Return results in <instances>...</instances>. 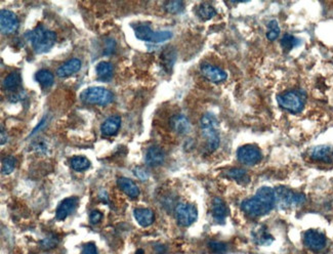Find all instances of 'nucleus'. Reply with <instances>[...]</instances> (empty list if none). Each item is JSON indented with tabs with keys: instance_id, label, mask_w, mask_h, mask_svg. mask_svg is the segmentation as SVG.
<instances>
[{
	"instance_id": "1",
	"label": "nucleus",
	"mask_w": 333,
	"mask_h": 254,
	"mask_svg": "<svg viewBox=\"0 0 333 254\" xmlns=\"http://www.w3.org/2000/svg\"><path fill=\"white\" fill-rule=\"evenodd\" d=\"M275 205V190L269 187H262L252 198L245 199L241 203V209L250 217H259L270 213Z\"/></svg>"
},
{
	"instance_id": "2",
	"label": "nucleus",
	"mask_w": 333,
	"mask_h": 254,
	"mask_svg": "<svg viewBox=\"0 0 333 254\" xmlns=\"http://www.w3.org/2000/svg\"><path fill=\"white\" fill-rule=\"evenodd\" d=\"M27 37L36 54L47 53L54 45L55 40H57V35H55L53 31L46 29L41 25L28 32Z\"/></svg>"
},
{
	"instance_id": "3",
	"label": "nucleus",
	"mask_w": 333,
	"mask_h": 254,
	"mask_svg": "<svg viewBox=\"0 0 333 254\" xmlns=\"http://www.w3.org/2000/svg\"><path fill=\"white\" fill-rule=\"evenodd\" d=\"M200 127L202 134L206 140V148L209 152H214L219 147L218 121L211 113L202 116L200 120Z\"/></svg>"
},
{
	"instance_id": "4",
	"label": "nucleus",
	"mask_w": 333,
	"mask_h": 254,
	"mask_svg": "<svg viewBox=\"0 0 333 254\" xmlns=\"http://www.w3.org/2000/svg\"><path fill=\"white\" fill-rule=\"evenodd\" d=\"M113 93L109 89L102 86H92L84 89L80 98L84 104L87 105H97V106H107L113 100Z\"/></svg>"
},
{
	"instance_id": "5",
	"label": "nucleus",
	"mask_w": 333,
	"mask_h": 254,
	"mask_svg": "<svg viewBox=\"0 0 333 254\" xmlns=\"http://www.w3.org/2000/svg\"><path fill=\"white\" fill-rule=\"evenodd\" d=\"M276 204L281 209H289L303 205L306 202L305 195L296 193L285 187H279L275 190Z\"/></svg>"
},
{
	"instance_id": "6",
	"label": "nucleus",
	"mask_w": 333,
	"mask_h": 254,
	"mask_svg": "<svg viewBox=\"0 0 333 254\" xmlns=\"http://www.w3.org/2000/svg\"><path fill=\"white\" fill-rule=\"evenodd\" d=\"M277 101L286 111L297 114L301 113L305 107V100L303 98V95L294 90L286 91L284 93L279 94L277 96Z\"/></svg>"
},
{
	"instance_id": "7",
	"label": "nucleus",
	"mask_w": 333,
	"mask_h": 254,
	"mask_svg": "<svg viewBox=\"0 0 333 254\" xmlns=\"http://www.w3.org/2000/svg\"><path fill=\"white\" fill-rule=\"evenodd\" d=\"M136 37L140 40L153 42V43H161L166 40H169L173 37V33L171 31H153L149 25L146 24H138L134 26Z\"/></svg>"
},
{
	"instance_id": "8",
	"label": "nucleus",
	"mask_w": 333,
	"mask_h": 254,
	"mask_svg": "<svg viewBox=\"0 0 333 254\" xmlns=\"http://www.w3.org/2000/svg\"><path fill=\"white\" fill-rule=\"evenodd\" d=\"M198 217V210L195 205L190 203H180L176 208V219L180 226L190 227Z\"/></svg>"
},
{
	"instance_id": "9",
	"label": "nucleus",
	"mask_w": 333,
	"mask_h": 254,
	"mask_svg": "<svg viewBox=\"0 0 333 254\" xmlns=\"http://www.w3.org/2000/svg\"><path fill=\"white\" fill-rule=\"evenodd\" d=\"M237 158L242 164L252 166L260 162L262 155L260 150L253 144H245L237 151Z\"/></svg>"
},
{
	"instance_id": "10",
	"label": "nucleus",
	"mask_w": 333,
	"mask_h": 254,
	"mask_svg": "<svg viewBox=\"0 0 333 254\" xmlns=\"http://www.w3.org/2000/svg\"><path fill=\"white\" fill-rule=\"evenodd\" d=\"M304 244L308 249L318 252L326 247L327 240L322 232L311 229L304 234Z\"/></svg>"
},
{
	"instance_id": "11",
	"label": "nucleus",
	"mask_w": 333,
	"mask_h": 254,
	"mask_svg": "<svg viewBox=\"0 0 333 254\" xmlns=\"http://www.w3.org/2000/svg\"><path fill=\"white\" fill-rule=\"evenodd\" d=\"M0 29L5 35L17 32L19 29V20L16 14L8 10H3L0 12Z\"/></svg>"
},
{
	"instance_id": "12",
	"label": "nucleus",
	"mask_w": 333,
	"mask_h": 254,
	"mask_svg": "<svg viewBox=\"0 0 333 254\" xmlns=\"http://www.w3.org/2000/svg\"><path fill=\"white\" fill-rule=\"evenodd\" d=\"M79 203V199L77 197H69L64 199L55 211V219L58 221H64L66 220L70 214H72Z\"/></svg>"
},
{
	"instance_id": "13",
	"label": "nucleus",
	"mask_w": 333,
	"mask_h": 254,
	"mask_svg": "<svg viewBox=\"0 0 333 254\" xmlns=\"http://www.w3.org/2000/svg\"><path fill=\"white\" fill-rule=\"evenodd\" d=\"M201 74L204 78L213 83H220L228 78V74L223 69L210 64H204L201 66Z\"/></svg>"
},
{
	"instance_id": "14",
	"label": "nucleus",
	"mask_w": 333,
	"mask_h": 254,
	"mask_svg": "<svg viewBox=\"0 0 333 254\" xmlns=\"http://www.w3.org/2000/svg\"><path fill=\"white\" fill-rule=\"evenodd\" d=\"M310 157L316 162L331 163L333 162V148L326 144L314 147L310 151Z\"/></svg>"
},
{
	"instance_id": "15",
	"label": "nucleus",
	"mask_w": 333,
	"mask_h": 254,
	"mask_svg": "<svg viewBox=\"0 0 333 254\" xmlns=\"http://www.w3.org/2000/svg\"><path fill=\"white\" fill-rule=\"evenodd\" d=\"M212 216L214 221L218 224H223L226 220V217L229 214V209L226 205V203L224 202L223 199H220L219 197H215L212 201Z\"/></svg>"
},
{
	"instance_id": "16",
	"label": "nucleus",
	"mask_w": 333,
	"mask_h": 254,
	"mask_svg": "<svg viewBox=\"0 0 333 254\" xmlns=\"http://www.w3.org/2000/svg\"><path fill=\"white\" fill-rule=\"evenodd\" d=\"M145 160L149 166H153V167L160 166L161 164H163L165 160L164 151L157 146L150 147L146 152Z\"/></svg>"
},
{
	"instance_id": "17",
	"label": "nucleus",
	"mask_w": 333,
	"mask_h": 254,
	"mask_svg": "<svg viewBox=\"0 0 333 254\" xmlns=\"http://www.w3.org/2000/svg\"><path fill=\"white\" fill-rule=\"evenodd\" d=\"M121 126V117L118 115H113L107 118L101 126V131L106 136H113L117 134Z\"/></svg>"
},
{
	"instance_id": "18",
	"label": "nucleus",
	"mask_w": 333,
	"mask_h": 254,
	"mask_svg": "<svg viewBox=\"0 0 333 254\" xmlns=\"http://www.w3.org/2000/svg\"><path fill=\"white\" fill-rule=\"evenodd\" d=\"M81 69V61L79 59H71L64 63L58 70L57 75L61 78H66L74 75Z\"/></svg>"
},
{
	"instance_id": "19",
	"label": "nucleus",
	"mask_w": 333,
	"mask_h": 254,
	"mask_svg": "<svg viewBox=\"0 0 333 254\" xmlns=\"http://www.w3.org/2000/svg\"><path fill=\"white\" fill-rule=\"evenodd\" d=\"M134 215L138 224L143 228L151 226L155 220L154 211L149 208H137L134 210Z\"/></svg>"
},
{
	"instance_id": "20",
	"label": "nucleus",
	"mask_w": 333,
	"mask_h": 254,
	"mask_svg": "<svg viewBox=\"0 0 333 254\" xmlns=\"http://www.w3.org/2000/svg\"><path fill=\"white\" fill-rule=\"evenodd\" d=\"M117 185L120 188V190L122 192H124V194L126 196H128L131 199H136L140 196V189L137 186V184H135L130 178L127 177H119L117 180Z\"/></svg>"
},
{
	"instance_id": "21",
	"label": "nucleus",
	"mask_w": 333,
	"mask_h": 254,
	"mask_svg": "<svg viewBox=\"0 0 333 254\" xmlns=\"http://www.w3.org/2000/svg\"><path fill=\"white\" fill-rule=\"evenodd\" d=\"M171 122H172L173 129L181 135L188 134L191 130L190 121L188 120L187 117H185L183 115H177V116L173 117Z\"/></svg>"
},
{
	"instance_id": "22",
	"label": "nucleus",
	"mask_w": 333,
	"mask_h": 254,
	"mask_svg": "<svg viewBox=\"0 0 333 254\" xmlns=\"http://www.w3.org/2000/svg\"><path fill=\"white\" fill-rule=\"evenodd\" d=\"M252 240L256 245L259 246H268L273 242V237L268 232L267 228L263 226L258 227L252 231Z\"/></svg>"
},
{
	"instance_id": "23",
	"label": "nucleus",
	"mask_w": 333,
	"mask_h": 254,
	"mask_svg": "<svg viewBox=\"0 0 333 254\" xmlns=\"http://www.w3.org/2000/svg\"><path fill=\"white\" fill-rule=\"evenodd\" d=\"M95 71L97 74V77L103 80V81H108L113 76V72H114V67L113 65L111 64L110 62H99L96 67H95Z\"/></svg>"
},
{
	"instance_id": "24",
	"label": "nucleus",
	"mask_w": 333,
	"mask_h": 254,
	"mask_svg": "<svg viewBox=\"0 0 333 254\" xmlns=\"http://www.w3.org/2000/svg\"><path fill=\"white\" fill-rule=\"evenodd\" d=\"M177 60V53L176 50L168 47L166 48L164 52L161 55V63H162V67L166 70V71H171L173 66L175 65V62Z\"/></svg>"
},
{
	"instance_id": "25",
	"label": "nucleus",
	"mask_w": 333,
	"mask_h": 254,
	"mask_svg": "<svg viewBox=\"0 0 333 254\" xmlns=\"http://www.w3.org/2000/svg\"><path fill=\"white\" fill-rule=\"evenodd\" d=\"M70 165L73 170L77 172L85 171L90 166V161L83 156H74L70 159Z\"/></svg>"
},
{
	"instance_id": "26",
	"label": "nucleus",
	"mask_w": 333,
	"mask_h": 254,
	"mask_svg": "<svg viewBox=\"0 0 333 254\" xmlns=\"http://www.w3.org/2000/svg\"><path fill=\"white\" fill-rule=\"evenodd\" d=\"M197 15L200 19L207 21V20L212 19L216 15V11L211 5H209L207 3H203L198 7Z\"/></svg>"
},
{
	"instance_id": "27",
	"label": "nucleus",
	"mask_w": 333,
	"mask_h": 254,
	"mask_svg": "<svg viewBox=\"0 0 333 254\" xmlns=\"http://www.w3.org/2000/svg\"><path fill=\"white\" fill-rule=\"evenodd\" d=\"M37 82H39V84H41L43 87H49L53 84L54 81V77L53 74L51 72H49L48 70L42 69L40 71H38L36 73L35 76Z\"/></svg>"
},
{
	"instance_id": "28",
	"label": "nucleus",
	"mask_w": 333,
	"mask_h": 254,
	"mask_svg": "<svg viewBox=\"0 0 333 254\" xmlns=\"http://www.w3.org/2000/svg\"><path fill=\"white\" fill-rule=\"evenodd\" d=\"M21 83H22V77L17 72H13L9 74L4 81V85L8 90L17 89L21 85Z\"/></svg>"
},
{
	"instance_id": "29",
	"label": "nucleus",
	"mask_w": 333,
	"mask_h": 254,
	"mask_svg": "<svg viewBox=\"0 0 333 254\" xmlns=\"http://www.w3.org/2000/svg\"><path fill=\"white\" fill-rule=\"evenodd\" d=\"M227 176L238 182V183H248L249 176L247 172L242 168H232L227 172Z\"/></svg>"
},
{
	"instance_id": "30",
	"label": "nucleus",
	"mask_w": 333,
	"mask_h": 254,
	"mask_svg": "<svg viewBox=\"0 0 333 254\" xmlns=\"http://www.w3.org/2000/svg\"><path fill=\"white\" fill-rule=\"evenodd\" d=\"M299 43L298 39L294 37L291 34H285L281 39V46L284 52L288 53L291 49H293L295 46H297Z\"/></svg>"
},
{
	"instance_id": "31",
	"label": "nucleus",
	"mask_w": 333,
	"mask_h": 254,
	"mask_svg": "<svg viewBox=\"0 0 333 254\" xmlns=\"http://www.w3.org/2000/svg\"><path fill=\"white\" fill-rule=\"evenodd\" d=\"M268 32H267V38L270 41H274L277 38H278L279 34H280V28L278 25V22L276 20H272L269 24H268Z\"/></svg>"
},
{
	"instance_id": "32",
	"label": "nucleus",
	"mask_w": 333,
	"mask_h": 254,
	"mask_svg": "<svg viewBox=\"0 0 333 254\" xmlns=\"http://www.w3.org/2000/svg\"><path fill=\"white\" fill-rule=\"evenodd\" d=\"M16 166H17V160L13 156H9L3 159L2 170L4 174H11L16 169Z\"/></svg>"
},
{
	"instance_id": "33",
	"label": "nucleus",
	"mask_w": 333,
	"mask_h": 254,
	"mask_svg": "<svg viewBox=\"0 0 333 254\" xmlns=\"http://www.w3.org/2000/svg\"><path fill=\"white\" fill-rule=\"evenodd\" d=\"M209 249L215 254H225L228 250L227 244L218 241H211L208 243Z\"/></svg>"
},
{
	"instance_id": "34",
	"label": "nucleus",
	"mask_w": 333,
	"mask_h": 254,
	"mask_svg": "<svg viewBox=\"0 0 333 254\" xmlns=\"http://www.w3.org/2000/svg\"><path fill=\"white\" fill-rule=\"evenodd\" d=\"M166 12L170 14H179L184 10V3L183 2H170L165 5Z\"/></svg>"
},
{
	"instance_id": "35",
	"label": "nucleus",
	"mask_w": 333,
	"mask_h": 254,
	"mask_svg": "<svg viewBox=\"0 0 333 254\" xmlns=\"http://www.w3.org/2000/svg\"><path fill=\"white\" fill-rule=\"evenodd\" d=\"M58 243H59V239L57 238V236H54V235L48 236V237L44 238L43 240H41V242H40L41 247L43 249H46V250L55 247Z\"/></svg>"
},
{
	"instance_id": "36",
	"label": "nucleus",
	"mask_w": 333,
	"mask_h": 254,
	"mask_svg": "<svg viewBox=\"0 0 333 254\" xmlns=\"http://www.w3.org/2000/svg\"><path fill=\"white\" fill-rule=\"evenodd\" d=\"M135 174L138 178H140L142 182H146L149 178V172L144 167H136L135 168Z\"/></svg>"
},
{
	"instance_id": "37",
	"label": "nucleus",
	"mask_w": 333,
	"mask_h": 254,
	"mask_svg": "<svg viewBox=\"0 0 333 254\" xmlns=\"http://www.w3.org/2000/svg\"><path fill=\"white\" fill-rule=\"evenodd\" d=\"M81 254H97V249L94 243L90 242L83 246Z\"/></svg>"
},
{
	"instance_id": "38",
	"label": "nucleus",
	"mask_w": 333,
	"mask_h": 254,
	"mask_svg": "<svg viewBox=\"0 0 333 254\" xmlns=\"http://www.w3.org/2000/svg\"><path fill=\"white\" fill-rule=\"evenodd\" d=\"M102 219H103V214L98 210H92L89 214V221L92 225L98 224L102 221Z\"/></svg>"
},
{
	"instance_id": "39",
	"label": "nucleus",
	"mask_w": 333,
	"mask_h": 254,
	"mask_svg": "<svg viewBox=\"0 0 333 254\" xmlns=\"http://www.w3.org/2000/svg\"><path fill=\"white\" fill-rule=\"evenodd\" d=\"M155 249H156V252H157V254H164V253H165V251H166V248H165L163 245H159V246H156V247H155Z\"/></svg>"
},
{
	"instance_id": "40",
	"label": "nucleus",
	"mask_w": 333,
	"mask_h": 254,
	"mask_svg": "<svg viewBox=\"0 0 333 254\" xmlns=\"http://www.w3.org/2000/svg\"><path fill=\"white\" fill-rule=\"evenodd\" d=\"M8 141V136L7 134L5 135V130L2 129V144H5Z\"/></svg>"
},
{
	"instance_id": "41",
	"label": "nucleus",
	"mask_w": 333,
	"mask_h": 254,
	"mask_svg": "<svg viewBox=\"0 0 333 254\" xmlns=\"http://www.w3.org/2000/svg\"><path fill=\"white\" fill-rule=\"evenodd\" d=\"M136 254H144V251L142 250V249H139L138 251H137V253Z\"/></svg>"
}]
</instances>
